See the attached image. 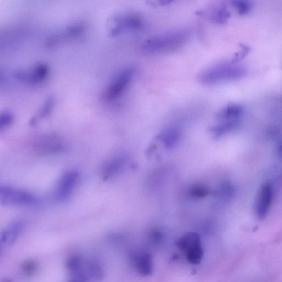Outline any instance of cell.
Instances as JSON below:
<instances>
[{
  "label": "cell",
  "instance_id": "cell-1",
  "mask_svg": "<svg viewBox=\"0 0 282 282\" xmlns=\"http://www.w3.org/2000/svg\"><path fill=\"white\" fill-rule=\"evenodd\" d=\"M190 38V34L187 31L167 33L148 39L141 49L148 54L170 53L183 48Z\"/></svg>",
  "mask_w": 282,
  "mask_h": 282
},
{
  "label": "cell",
  "instance_id": "cell-2",
  "mask_svg": "<svg viewBox=\"0 0 282 282\" xmlns=\"http://www.w3.org/2000/svg\"><path fill=\"white\" fill-rule=\"evenodd\" d=\"M177 246L185 253L189 263L198 264L201 262L204 252L198 234L192 232L185 234L177 242Z\"/></svg>",
  "mask_w": 282,
  "mask_h": 282
},
{
  "label": "cell",
  "instance_id": "cell-3",
  "mask_svg": "<svg viewBox=\"0 0 282 282\" xmlns=\"http://www.w3.org/2000/svg\"><path fill=\"white\" fill-rule=\"evenodd\" d=\"M240 70L229 65H218L210 67L201 73L198 79L200 83L206 85H213L224 81L232 80L238 77Z\"/></svg>",
  "mask_w": 282,
  "mask_h": 282
},
{
  "label": "cell",
  "instance_id": "cell-4",
  "mask_svg": "<svg viewBox=\"0 0 282 282\" xmlns=\"http://www.w3.org/2000/svg\"><path fill=\"white\" fill-rule=\"evenodd\" d=\"M134 73L133 67H127L122 70L106 89L103 96L104 99L110 102L121 97L130 84Z\"/></svg>",
  "mask_w": 282,
  "mask_h": 282
},
{
  "label": "cell",
  "instance_id": "cell-5",
  "mask_svg": "<svg viewBox=\"0 0 282 282\" xmlns=\"http://www.w3.org/2000/svg\"><path fill=\"white\" fill-rule=\"evenodd\" d=\"M0 200L10 205H35L38 202L36 196L29 192L5 185L0 187Z\"/></svg>",
  "mask_w": 282,
  "mask_h": 282
},
{
  "label": "cell",
  "instance_id": "cell-6",
  "mask_svg": "<svg viewBox=\"0 0 282 282\" xmlns=\"http://www.w3.org/2000/svg\"><path fill=\"white\" fill-rule=\"evenodd\" d=\"M144 26L140 17L134 14H129L116 17L112 21L110 35L116 36L125 31H138Z\"/></svg>",
  "mask_w": 282,
  "mask_h": 282
},
{
  "label": "cell",
  "instance_id": "cell-7",
  "mask_svg": "<svg viewBox=\"0 0 282 282\" xmlns=\"http://www.w3.org/2000/svg\"><path fill=\"white\" fill-rule=\"evenodd\" d=\"M33 149L39 154L47 155L64 151L66 145L60 137L47 134L38 137L34 142Z\"/></svg>",
  "mask_w": 282,
  "mask_h": 282
},
{
  "label": "cell",
  "instance_id": "cell-8",
  "mask_svg": "<svg viewBox=\"0 0 282 282\" xmlns=\"http://www.w3.org/2000/svg\"><path fill=\"white\" fill-rule=\"evenodd\" d=\"M273 199V189L272 185L269 183L264 184L259 190L257 195L255 213L259 219L266 217L271 207Z\"/></svg>",
  "mask_w": 282,
  "mask_h": 282
},
{
  "label": "cell",
  "instance_id": "cell-9",
  "mask_svg": "<svg viewBox=\"0 0 282 282\" xmlns=\"http://www.w3.org/2000/svg\"><path fill=\"white\" fill-rule=\"evenodd\" d=\"M79 174L76 171L66 173L60 180L55 196L58 200H64L68 197L76 188L78 182Z\"/></svg>",
  "mask_w": 282,
  "mask_h": 282
},
{
  "label": "cell",
  "instance_id": "cell-10",
  "mask_svg": "<svg viewBox=\"0 0 282 282\" xmlns=\"http://www.w3.org/2000/svg\"><path fill=\"white\" fill-rule=\"evenodd\" d=\"M49 74L48 67L43 64H39L29 72H20L17 73L16 76L21 80L31 84H37L44 81Z\"/></svg>",
  "mask_w": 282,
  "mask_h": 282
},
{
  "label": "cell",
  "instance_id": "cell-11",
  "mask_svg": "<svg viewBox=\"0 0 282 282\" xmlns=\"http://www.w3.org/2000/svg\"><path fill=\"white\" fill-rule=\"evenodd\" d=\"M132 261L135 269L140 275L149 276L153 272V259L150 253L143 252L135 253Z\"/></svg>",
  "mask_w": 282,
  "mask_h": 282
},
{
  "label": "cell",
  "instance_id": "cell-12",
  "mask_svg": "<svg viewBox=\"0 0 282 282\" xmlns=\"http://www.w3.org/2000/svg\"><path fill=\"white\" fill-rule=\"evenodd\" d=\"M23 229V224L20 222H14L5 229L1 234V242L5 245H12L18 239Z\"/></svg>",
  "mask_w": 282,
  "mask_h": 282
},
{
  "label": "cell",
  "instance_id": "cell-13",
  "mask_svg": "<svg viewBox=\"0 0 282 282\" xmlns=\"http://www.w3.org/2000/svg\"><path fill=\"white\" fill-rule=\"evenodd\" d=\"M125 165V160L122 158H115L107 162L103 167L102 177L104 180L113 177L119 173Z\"/></svg>",
  "mask_w": 282,
  "mask_h": 282
},
{
  "label": "cell",
  "instance_id": "cell-14",
  "mask_svg": "<svg viewBox=\"0 0 282 282\" xmlns=\"http://www.w3.org/2000/svg\"><path fill=\"white\" fill-rule=\"evenodd\" d=\"M242 109L238 105H229L217 114V119L223 121L236 120L242 114Z\"/></svg>",
  "mask_w": 282,
  "mask_h": 282
},
{
  "label": "cell",
  "instance_id": "cell-15",
  "mask_svg": "<svg viewBox=\"0 0 282 282\" xmlns=\"http://www.w3.org/2000/svg\"><path fill=\"white\" fill-rule=\"evenodd\" d=\"M161 140L167 149H171L176 147L179 143L180 133L177 128H170L161 135Z\"/></svg>",
  "mask_w": 282,
  "mask_h": 282
},
{
  "label": "cell",
  "instance_id": "cell-16",
  "mask_svg": "<svg viewBox=\"0 0 282 282\" xmlns=\"http://www.w3.org/2000/svg\"><path fill=\"white\" fill-rule=\"evenodd\" d=\"M89 278L100 281L104 277V270L100 263L95 260L89 261L85 269Z\"/></svg>",
  "mask_w": 282,
  "mask_h": 282
},
{
  "label": "cell",
  "instance_id": "cell-17",
  "mask_svg": "<svg viewBox=\"0 0 282 282\" xmlns=\"http://www.w3.org/2000/svg\"><path fill=\"white\" fill-rule=\"evenodd\" d=\"M237 125L238 122L236 120L223 121L217 125L211 127L210 131L214 136L219 137L232 130Z\"/></svg>",
  "mask_w": 282,
  "mask_h": 282
},
{
  "label": "cell",
  "instance_id": "cell-18",
  "mask_svg": "<svg viewBox=\"0 0 282 282\" xmlns=\"http://www.w3.org/2000/svg\"><path fill=\"white\" fill-rule=\"evenodd\" d=\"M230 13L227 9L224 7L219 8L213 11L210 16L211 20L217 24H224L229 18Z\"/></svg>",
  "mask_w": 282,
  "mask_h": 282
},
{
  "label": "cell",
  "instance_id": "cell-19",
  "mask_svg": "<svg viewBox=\"0 0 282 282\" xmlns=\"http://www.w3.org/2000/svg\"><path fill=\"white\" fill-rule=\"evenodd\" d=\"M66 267L71 273H74L82 270L83 261L79 256H72L66 262Z\"/></svg>",
  "mask_w": 282,
  "mask_h": 282
},
{
  "label": "cell",
  "instance_id": "cell-20",
  "mask_svg": "<svg viewBox=\"0 0 282 282\" xmlns=\"http://www.w3.org/2000/svg\"><path fill=\"white\" fill-rule=\"evenodd\" d=\"M190 194L195 198H202L209 194V190L204 184H196L190 189Z\"/></svg>",
  "mask_w": 282,
  "mask_h": 282
},
{
  "label": "cell",
  "instance_id": "cell-21",
  "mask_svg": "<svg viewBox=\"0 0 282 282\" xmlns=\"http://www.w3.org/2000/svg\"><path fill=\"white\" fill-rule=\"evenodd\" d=\"M22 268L25 274L32 275L36 272L38 269V264L35 261L28 260L22 264Z\"/></svg>",
  "mask_w": 282,
  "mask_h": 282
},
{
  "label": "cell",
  "instance_id": "cell-22",
  "mask_svg": "<svg viewBox=\"0 0 282 282\" xmlns=\"http://www.w3.org/2000/svg\"><path fill=\"white\" fill-rule=\"evenodd\" d=\"M14 117L12 114L9 112H4L0 116V129L9 127L13 123Z\"/></svg>",
  "mask_w": 282,
  "mask_h": 282
},
{
  "label": "cell",
  "instance_id": "cell-23",
  "mask_svg": "<svg viewBox=\"0 0 282 282\" xmlns=\"http://www.w3.org/2000/svg\"><path fill=\"white\" fill-rule=\"evenodd\" d=\"M54 101L52 98H48L46 101V103H45L42 106L38 117L42 118L48 115V114L50 113V112L52 111L54 105Z\"/></svg>",
  "mask_w": 282,
  "mask_h": 282
},
{
  "label": "cell",
  "instance_id": "cell-24",
  "mask_svg": "<svg viewBox=\"0 0 282 282\" xmlns=\"http://www.w3.org/2000/svg\"><path fill=\"white\" fill-rule=\"evenodd\" d=\"M233 4L238 13L241 15L247 13L251 8V5L248 2L237 1L234 2Z\"/></svg>",
  "mask_w": 282,
  "mask_h": 282
},
{
  "label": "cell",
  "instance_id": "cell-25",
  "mask_svg": "<svg viewBox=\"0 0 282 282\" xmlns=\"http://www.w3.org/2000/svg\"><path fill=\"white\" fill-rule=\"evenodd\" d=\"M249 52L250 49L249 48L244 46V45H241L240 52L235 55L233 61H234V63H236V62L241 60L242 59H243L245 56L249 53Z\"/></svg>",
  "mask_w": 282,
  "mask_h": 282
},
{
  "label": "cell",
  "instance_id": "cell-26",
  "mask_svg": "<svg viewBox=\"0 0 282 282\" xmlns=\"http://www.w3.org/2000/svg\"><path fill=\"white\" fill-rule=\"evenodd\" d=\"M219 193L224 197H228L232 195L233 189L232 185L229 184H224L222 185Z\"/></svg>",
  "mask_w": 282,
  "mask_h": 282
},
{
  "label": "cell",
  "instance_id": "cell-27",
  "mask_svg": "<svg viewBox=\"0 0 282 282\" xmlns=\"http://www.w3.org/2000/svg\"><path fill=\"white\" fill-rule=\"evenodd\" d=\"M277 155L279 159L282 160V143H280L277 148Z\"/></svg>",
  "mask_w": 282,
  "mask_h": 282
},
{
  "label": "cell",
  "instance_id": "cell-28",
  "mask_svg": "<svg viewBox=\"0 0 282 282\" xmlns=\"http://www.w3.org/2000/svg\"><path fill=\"white\" fill-rule=\"evenodd\" d=\"M70 282H78V281H77L76 280L71 279V280H70Z\"/></svg>",
  "mask_w": 282,
  "mask_h": 282
},
{
  "label": "cell",
  "instance_id": "cell-29",
  "mask_svg": "<svg viewBox=\"0 0 282 282\" xmlns=\"http://www.w3.org/2000/svg\"><path fill=\"white\" fill-rule=\"evenodd\" d=\"M4 282H11L10 280H5Z\"/></svg>",
  "mask_w": 282,
  "mask_h": 282
}]
</instances>
